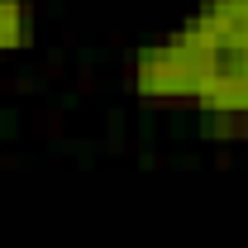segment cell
<instances>
[{
  "instance_id": "cell-2",
  "label": "cell",
  "mask_w": 248,
  "mask_h": 248,
  "mask_svg": "<svg viewBox=\"0 0 248 248\" xmlns=\"http://www.w3.org/2000/svg\"><path fill=\"white\" fill-rule=\"evenodd\" d=\"M38 33V15L29 0H0V58L24 53Z\"/></svg>"
},
{
  "instance_id": "cell-1",
  "label": "cell",
  "mask_w": 248,
  "mask_h": 248,
  "mask_svg": "<svg viewBox=\"0 0 248 248\" xmlns=\"http://www.w3.org/2000/svg\"><path fill=\"white\" fill-rule=\"evenodd\" d=\"M143 105L191 110L210 139L248 143V0H196L129 62Z\"/></svg>"
}]
</instances>
